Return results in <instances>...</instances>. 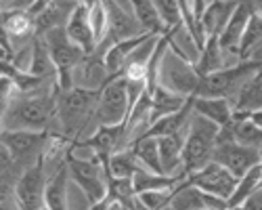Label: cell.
I'll list each match as a JSON object with an SVG mask.
<instances>
[{
    "mask_svg": "<svg viewBox=\"0 0 262 210\" xmlns=\"http://www.w3.org/2000/svg\"><path fill=\"white\" fill-rule=\"evenodd\" d=\"M59 87L53 84L49 91L15 95L3 105V131H30L47 133L53 120H57Z\"/></svg>",
    "mask_w": 262,
    "mask_h": 210,
    "instance_id": "6da1fadb",
    "label": "cell"
},
{
    "mask_svg": "<svg viewBox=\"0 0 262 210\" xmlns=\"http://www.w3.org/2000/svg\"><path fill=\"white\" fill-rule=\"evenodd\" d=\"M101 91H89L74 87L72 91H59L57 97V120L65 139L72 143L84 139V131L91 120L97 122V103Z\"/></svg>",
    "mask_w": 262,
    "mask_h": 210,
    "instance_id": "7a4b0ae2",
    "label": "cell"
},
{
    "mask_svg": "<svg viewBox=\"0 0 262 210\" xmlns=\"http://www.w3.org/2000/svg\"><path fill=\"white\" fill-rule=\"evenodd\" d=\"M202 76L195 70V61L174 42V36L170 40V47L162 57L160 72H158V84L164 89L177 93L181 97H195L200 87Z\"/></svg>",
    "mask_w": 262,
    "mask_h": 210,
    "instance_id": "3957f363",
    "label": "cell"
},
{
    "mask_svg": "<svg viewBox=\"0 0 262 210\" xmlns=\"http://www.w3.org/2000/svg\"><path fill=\"white\" fill-rule=\"evenodd\" d=\"M262 70V59H246L237 61L233 66L204 76L200 80V87L195 97H206V99H237V95L242 93L248 82Z\"/></svg>",
    "mask_w": 262,
    "mask_h": 210,
    "instance_id": "277c9868",
    "label": "cell"
},
{
    "mask_svg": "<svg viewBox=\"0 0 262 210\" xmlns=\"http://www.w3.org/2000/svg\"><path fill=\"white\" fill-rule=\"evenodd\" d=\"M218 135H221V129L214 122L193 112L187 139H185V150H183V171L187 173V177L206 168L210 162H214Z\"/></svg>",
    "mask_w": 262,
    "mask_h": 210,
    "instance_id": "5b68a950",
    "label": "cell"
},
{
    "mask_svg": "<svg viewBox=\"0 0 262 210\" xmlns=\"http://www.w3.org/2000/svg\"><path fill=\"white\" fill-rule=\"evenodd\" d=\"M65 164L70 168V179L82 189V194L89 198L91 208L101 204L107 196V173L101 164V160L91 156H78L72 145L65 152Z\"/></svg>",
    "mask_w": 262,
    "mask_h": 210,
    "instance_id": "8992f818",
    "label": "cell"
},
{
    "mask_svg": "<svg viewBox=\"0 0 262 210\" xmlns=\"http://www.w3.org/2000/svg\"><path fill=\"white\" fill-rule=\"evenodd\" d=\"M42 38H45L47 47H49V53H51V59L55 63L59 91H72L76 87L74 74L80 68V63L89 55L70 40L65 28H55V30H51L47 34H42Z\"/></svg>",
    "mask_w": 262,
    "mask_h": 210,
    "instance_id": "52a82bcc",
    "label": "cell"
},
{
    "mask_svg": "<svg viewBox=\"0 0 262 210\" xmlns=\"http://www.w3.org/2000/svg\"><path fill=\"white\" fill-rule=\"evenodd\" d=\"M47 154L26 168L13 187L17 210H49L47 208Z\"/></svg>",
    "mask_w": 262,
    "mask_h": 210,
    "instance_id": "ba28073f",
    "label": "cell"
},
{
    "mask_svg": "<svg viewBox=\"0 0 262 210\" xmlns=\"http://www.w3.org/2000/svg\"><path fill=\"white\" fill-rule=\"evenodd\" d=\"M130 116V101L124 76L109 78L97 103V126H122Z\"/></svg>",
    "mask_w": 262,
    "mask_h": 210,
    "instance_id": "9c48e42d",
    "label": "cell"
},
{
    "mask_svg": "<svg viewBox=\"0 0 262 210\" xmlns=\"http://www.w3.org/2000/svg\"><path fill=\"white\" fill-rule=\"evenodd\" d=\"M214 162L225 166L235 179H242L252 168H256L260 164V154H258V150H252V147L239 145L227 129H221L218 145L214 152Z\"/></svg>",
    "mask_w": 262,
    "mask_h": 210,
    "instance_id": "30bf717a",
    "label": "cell"
},
{
    "mask_svg": "<svg viewBox=\"0 0 262 210\" xmlns=\"http://www.w3.org/2000/svg\"><path fill=\"white\" fill-rule=\"evenodd\" d=\"M187 181L193 187L202 189V192H206V194H210L214 198L227 200V202L235 194L237 183H239V179H235L225 166L216 164V162H210L206 168H202V171L189 175Z\"/></svg>",
    "mask_w": 262,
    "mask_h": 210,
    "instance_id": "8fae6325",
    "label": "cell"
},
{
    "mask_svg": "<svg viewBox=\"0 0 262 210\" xmlns=\"http://www.w3.org/2000/svg\"><path fill=\"white\" fill-rule=\"evenodd\" d=\"M170 210H229V202L202 192L189 181H183L174 189Z\"/></svg>",
    "mask_w": 262,
    "mask_h": 210,
    "instance_id": "7c38bea8",
    "label": "cell"
},
{
    "mask_svg": "<svg viewBox=\"0 0 262 210\" xmlns=\"http://www.w3.org/2000/svg\"><path fill=\"white\" fill-rule=\"evenodd\" d=\"M65 32H68L70 40L74 42L76 47H80L86 55H93L97 53L99 45H97V38L93 34L91 28V19H89V3H76L68 24H65Z\"/></svg>",
    "mask_w": 262,
    "mask_h": 210,
    "instance_id": "4fadbf2b",
    "label": "cell"
},
{
    "mask_svg": "<svg viewBox=\"0 0 262 210\" xmlns=\"http://www.w3.org/2000/svg\"><path fill=\"white\" fill-rule=\"evenodd\" d=\"M105 5H107V15H109L107 45H114V42H120V40H128V38H137V36L147 34L139 26V21L133 13V7L128 11L120 3H105Z\"/></svg>",
    "mask_w": 262,
    "mask_h": 210,
    "instance_id": "5bb4252c",
    "label": "cell"
},
{
    "mask_svg": "<svg viewBox=\"0 0 262 210\" xmlns=\"http://www.w3.org/2000/svg\"><path fill=\"white\" fill-rule=\"evenodd\" d=\"M254 3H239L233 17L229 19V24L225 28V32L221 34V47L227 55H235L237 61H242L239 59V47H242V38H244V32L250 24V19L254 15Z\"/></svg>",
    "mask_w": 262,
    "mask_h": 210,
    "instance_id": "9a60e30c",
    "label": "cell"
},
{
    "mask_svg": "<svg viewBox=\"0 0 262 210\" xmlns=\"http://www.w3.org/2000/svg\"><path fill=\"white\" fill-rule=\"evenodd\" d=\"M32 34L38 36L36 19L30 15L28 5L24 9H7L3 11V38L7 40H26Z\"/></svg>",
    "mask_w": 262,
    "mask_h": 210,
    "instance_id": "2e32d148",
    "label": "cell"
},
{
    "mask_svg": "<svg viewBox=\"0 0 262 210\" xmlns=\"http://www.w3.org/2000/svg\"><path fill=\"white\" fill-rule=\"evenodd\" d=\"M193 112L214 122L218 129H227L235 118V105H231L229 99H206L195 97L193 99Z\"/></svg>",
    "mask_w": 262,
    "mask_h": 210,
    "instance_id": "e0dca14e",
    "label": "cell"
},
{
    "mask_svg": "<svg viewBox=\"0 0 262 210\" xmlns=\"http://www.w3.org/2000/svg\"><path fill=\"white\" fill-rule=\"evenodd\" d=\"M191 99H193V97H191ZM187 103H189V99H187V97H181V95H177V93H172V91L164 89L162 84H158L156 91L151 93V116H149V129H151V126H154L156 122H160L162 118L181 112ZM145 135H147V133H145Z\"/></svg>",
    "mask_w": 262,
    "mask_h": 210,
    "instance_id": "ac0fdd59",
    "label": "cell"
},
{
    "mask_svg": "<svg viewBox=\"0 0 262 210\" xmlns=\"http://www.w3.org/2000/svg\"><path fill=\"white\" fill-rule=\"evenodd\" d=\"M187 131L179 133V135H170V137H160L158 139L164 175H181V173H185L183 171V150H185Z\"/></svg>",
    "mask_w": 262,
    "mask_h": 210,
    "instance_id": "d6986e66",
    "label": "cell"
},
{
    "mask_svg": "<svg viewBox=\"0 0 262 210\" xmlns=\"http://www.w3.org/2000/svg\"><path fill=\"white\" fill-rule=\"evenodd\" d=\"M183 181H187V173L181 175H156L147 171V168H139L137 175L133 177V185L137 196L147 194V192H168V189H177Z\"/></svg>",
    "mask_w": 262,
    "mask_h": 210,
    "instance_id": "ffe728a7",
    "label": "cell"
},
{
    "mask_svg": "<svg viewBox=\"0 0 262 210\" xmlns=\"http://www.w3.org/2000/svg\"><path fill=\"white\" fill-rule=\"evenodd\" d=\"M239 3H221V0H214L208 5L204 19H202V28H204V36L208 38H221V34L225 32L229 19L233 17L235 9Z\"/></svg>",
    "mask_w": 262,
    "mask_h": 210,
    "instance_id": "44dd1931",
    "label": "cell"
},
{
    "mask_svg": "<svg viewBox=\"0 0 262 210\" xmlns=\"http://www.w3.org/2000/svg\"><path fill=\"white\" fill-rule=\"evenodd\" d=\"M68 183H70V168L63 162L47 181V208L49 210H70L68 206Z\"/></svg>",
    "mask_w": 262,
    "mask_h": 210,
    "instance_id": "7402d4cb",
    "label": "cell"
},
{
    "mask_svg": "<svg viewBox=\"0 0 262 210\" xmlns=\"http://www.w3.org/2000/svg\"><path fill=\"white\" fill-rule=\"evenodd\" d=\"M227 131L239 145L252 147V150H260L262 147V129L254 124L248 112H235V118L227 126Z\"/></svg>",
    "mask_w": 262,
    "mask_h": 210,
    "instance_id": "603a6c76",
    "label": "cell"
},
{
    "mask_svg": "<svg viewBox=\"0 0 262 210\" xmlns=\"http://www.w3.org/2000/svg\"><path fill=\"white\" fill-rule=\"evenodd\" d=\"M225 68H229V66H227V53L221 47V40L218 38H208L204 49L200 51L198 61H195V70H198V74L204 78V76L221 72Z\"/></svg>",
    "mask_w": 262,
    "mask_h": 210,
    "instance_id": "cb8c5ba5",
    "label": "cell"
},
{
    "mask_svg": "<svg viewBox=\"0 0 262 210\" xmlns=\"http://www.w3.org/2000/svg\"><path fill=\"white\" fill-rule=\"evenodd\" d=\"M130 150L137 156L139 164L147 171L156 173V175H164V168H162V160H160V145L156 137H141L137 139Z\"/></svg>",
    "mask_w": 262,
    "mask_h": 210,
    "instance_id": "d4e9b609",
    "label": "cell"
},
{
    "mask_svg": "<svg viewBox=\"0 0 262 210\" xmlns=\"http://www.w3.org/2000/svg\"><path fill=\"white\" fill-rule=\"evenodd\" d=\"M130 7H133V13H135V17L139 21V26L143 28V32L154 34V36H164L166 34L156 3H149V0H137V3H130Z\"/></svg>",
    "mask_w": 262,
    "mask_h": 210,
    "instance_id": "484cf974",
    "label": "cell"
},
{
    "mask_svg": "<svg viewBox=\"0 0 262 210\" xmlns=\"http://www.w3.org/2000/svg\"><path fill=\"white\" fill-rule=\"evenodd\" d=\"M260 179H262V164H258L256 168L248 175H244L237 183L235 194L229 200V208H239V206H246L258 192H260Z\"/></svg>",
    "mask_w": 262,
    "mask_h": 210,
    "instance_id": "4316f807",
    "label": "cell"
},
{
    "mask_svg": "<svg viewBox=\"0 0 262 210\" xmlns=\"http://www.w3.org/2000/svg\"><path fill=\"white\" fill-rule=\"evenodd\" d=\"M141 168L137 156L133 154V150H122L118 154L112 156L109 160V168H107V177H114V179H133L137 175V171Z\"/></svg>",
    "mask_w": 262,
    "mask_h": 210,
    "instance_id": "83f0119b",
    "label": "cell"
},
{
    "mask_svg": "<svg viewBox=\"0 0 262 210\" xmlns=\"http://www.w3.org/2000/svg\"><path fill=\"white\" fill-rule=\"evenodd\" d=\"M256 110H262V70L248 82V87L235 99V112H256Z\"/></svg>",
    "mask_w": 262,
    "mask_h": 210,
    "instance_id": "f1b7e54d",
    "label": "cell"
},
{
    "mask_svg": "<svg viewBox=\"0 0 262 210\" xmlns=\"http://www.w3.org/2000/svg\"><path fill=\"white\" fill-rule=\"evenodd\" d=\"M260 45H262V17L258 13H254L252 19H250V24H248V28H246V32H244V38H242L239 59H242V61L250 59L252 51H260Z\"/></svg>",
    "mask_w": 262,
    "mask_h": 210,
    "instance_id": "f546056e",
    "label": "cell"
},
{
    "mask_svg": "<svg viewBox=\"0 0 262 210\" xmlns=\"http://www.w3.org/2000/svg\"><path fill=\"white\" fill-rule=\"evenodd\" d=\"M158 13L162 17V24L166 34H177L183 28V9L181 3H172V0H158L156 3Z\"/></svg>",
    "mask_w": 262,
    "mask_h": 210,
    "instance_id": "4dcf8cb0",
    "label": "cell"
},
{
    "mask_svg": "<svg viewBox=\"0 0 262 210\" xmlns=\"http://www.w3.org/2000/svg\"><path fill=\"white\" fill-rule=\"evenodd\" d=\"M89 19L91 28L97 38V45H105L107 34H109V15H107V5L105 3H91L89 5Z\"/></svg>",
    "mask_w": 262,
    "mask_h": 210,
    "instance_id": "1f68e13d",
    "label": "cell"
},
{
    "mask_svg": "<svg viewBox=\"0 0 262 210\" xmlns=\"http://www.w3.org/2000/svg\"><path fill=\"white\" fill-rule=\"evenodd\" d=\"M172 196H174V189H168V192H147L139 196V204L147 210H170Z\"/></svg>",
    "mask_w": 262,
    "mask_h": 210,
    "instance_id": "d6a6232c",
    "label": "cell"
},
{
    "mask_svg": "<svg viewBox=\"0 0 262 210\" xmlns=\"http://www.w3.org/2000/svg\"><path fill=\"white\" fill-rule=\"evenodd\" d=\"M250 114V118L254 120V124L256 126H260V129H262V110H256V112H248Z\"/></svg>",
    "mask_w": 262,
    "mask_h": 210,
    "instance_id": "836d02e7",
    "label": "cell"
},
{
    "mask_svg": "<svg viewBox=\"0 0 262 210\" xmlns=\"http://www.w3.org/2000/svg\"><path fill=\"white\" fill-rule=\"evenodd\" d=\"M91 210H124L120 204H114V206H109V208H91Z\"/></svg>",
    "mask_w": 262,
    "mask_h": 210,
    "instance_id": "e575fe53",
    "label": "cell"
},
{
    "mask_svg": "<svg viewBox=\"0 0 262 210\" xmlns=\"http://www.w3.org/2000/svg\"><path fill=\"white\" fill-rule=\"evenodd\" d=\"M254 9H256V13L262 17V3H254Z\"/></svg>",
    "mask_w": 262,
    "mask_h": 210,
    "instance_id": "d590c367",
    "label": "cell"
},
{
    "mask_svg": "<svg viewBox=\"0 0 262 210\" xmlns=\"http://www.w3.org/2000/svg\"><path fill=\"white\" fill-rule=\"evenodd\" d=\"M229 210H246L244 206H239V208H229Z\"/></svg>",
    "mask_w": 262,
    "mask_h": 210,
    "instance_id": "8d00e7d4",
    "label": "cell"
}]
</instances>
